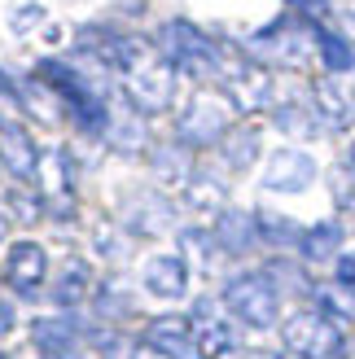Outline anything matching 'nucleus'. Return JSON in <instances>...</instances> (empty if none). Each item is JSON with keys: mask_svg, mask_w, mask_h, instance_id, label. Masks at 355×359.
Returning <instances> with one entry per match:
<instances>
[{"mask_svg": "<svg viewBox=\"0 0 355 359\" xmlns=\"http://www.w3.org/2000/svg\"><path fill=\"white\" fill-rule=\"evenodd\" d=\"M158 53L175 75H189V79H220L228 66L220 44L185 18H171V22L158 27Z\"/></svg>", "mask_w": 355, "mask_h": 359, "instance_id": "1", "label": "nucleus"}, {"mask_svg": "<svg viewBox=\"0 0 355 359\" xmlns=\"http://www.w3.org/2000/svg\"><path fill=\"white\" fill-rule=\"evenodd\" d=\"M224 307L237 325L268 333L272 325H281V290L268 280V272H237L224 280Z\"/></svg>", "mask_w": 355, "mask_h": 359, "instance_id": "2", "label": "nucleus"}, {"mask_svg": "<svg viewBox=\"0 0 355 359\" xmlns=\"http://www.w3.org/2000/svg\"><path fill=\"white\" fill-rule=\"evenodd\" d=\"M281 351L290 359H342L347 337H342V325H333L316 307H303L281 320Z\"/></svg>", "mask_w": 355, "mask_h": 359, "instance_id": "3", "label": "nucleus"}, {"mask_svg": "<svg viewBox=\"0 0 355 359\" xmlns=\"http://www.w3.org/2000/svg\"><path fill=\"white\" fill-rule=\"evenodd\" d=\"M312 44H316L312 22H303L298 13L272 18L263 31H255L250 40H246V48H250L255 62H281V66H303Z\"/></svg>", "mask_w": 355, "mask_h": 359, "instance_id": "4", "label": "nucleus"}, {"mask_svg": "<svg viewBox=\"0 0 355 359\" xmlns=\"http://www.w3.org/2000/svg\"><path fill=\"white\" fill-rule=\"evenodd\" d=\"M233 114L237 110L228 105V97L198 93L185 105L180 123H175V140H180L185 149H210V145H220V140L233 132Z\"/></svg>", "mask_w": 355, "mask_h": 359, "instance_id": "5", "label": "nucleus"}, {"mask_svg": "<svg viewBox=\"0 0 355 359\" xmlns=\"http://www.w3.org/2000/svg\"><path fill=\"white\" fill-rule=\"evenodd\" d=\"M123 93L140 114H163L175 97V70L163 62V53L149 48L145 57H136L123 70Z\"/></svg>", "mask_w": 355, "mask_h": 359, "instance_id": "6", "label": "nucleus"}, {"mask_svg": "<svg viewBox=\"0 0 355 359\" xmlns=\"http://www.w3.org/2000/svg\"><path fill=\"white\" fill-rule=\"evenodd\" d=\"M189 325H193V342H198V359H228L241 351V333L237 320L228 316L220 298H198L189 307Z\"/></svg>", "mask_w": 355, "mask_h": 359, "instance_id": "7", "label": "nucleus"}, {"mask_svg": "<svg viewBox=\"0 0 355 359\" xmlns=\"http://www.w3.org/2000/svg\"><path fill=\"white\" fill-rule=\"evenodd\" d=\"M220 79H224V97L237 114H259L272 105V75L259 62H228Z\"/></svg>", "mask_w": 355, "mask_h": 359, "instance_id": "8", "label": "nucleus"}, {"mask_svg": "<svg viewBox=\"0 0 355 359\" xmlns=\"http://www.w3.org/2000/svg\"><path fill=\"white\" fill-rule=\"evenodd\" d=\"M5 280L18 298H40L48 280V255L40 241H13L5 255Z\"/></svg>", "mask_w": 355, "mask_h": 359, "instance_id": "9", "label": "nucleus"}, {"mask_svg": "<svg viewBox=\"0 0 355 359\" xmlns=\"http://www.w3.org/2000/svg\"><path fill=\"white\" fill-rule=\"evenodd\" d=\"M31 342L35 351H40L44 359H79L83 351V329H79V320L62 311V316H40L31 325Z\"/></svg>", "mask_w": 355, "mask_h": 359, "instance_id": "10", "label": "nucleus"}, {"mask_svg": "<svg viewBox=\"0 0 355 359\" xmlns=\"http://www.w3.org/2000/svg\"><path fill=\"white\" fill-rule=\"evenodd\" d=\"M140 346L163 355V359H198L189 316H154L145 325V333H140Z\"/></svg>", "mask_w": 355, "mask_h": 359, "instance_id": "11", "label": "nucleus"}, {"mask_svg": "<svg viewBox=\"0 0 355 359\" xmlns=\"http://www.w3.org/2000/svg\"><path fill=\"white\" fill-rule=\"evenodd\" d=\"M316 180V158L307 149H276L263 167V189L268 193H303Z\"/></svg>", "mask_w": 355, "mask_h": 359, "instance_id": "12", "label": "nucleus"}, {"mask_svg": "<svg viewBox=\"0 0 355 359\" xmlns=\"http://www.w3.org/2000/svg\"><path fill=\"white\" fill-rule=\"evenodd\" d=\"M119 219L128 232H136V237H158V232H167L175 224V210H171L167 197H158V193H132L128 202H123Z\"/></svg>", "mask_w": 355, "mask_h": 359, "instance_id": "13", "label": "nucleus"}, {"mask_svg": "<svg viewBox=\"0 0 355 359\" xmlns=\"http://www.w3.org/2000/svg\"><path fill=\"white\" fill-rule=\"evenodd\" d=\"M140 280H145V290L154 298L175 302V298L189 294V263L180 255H154V259H145V267H140Z\"/></svg>", "mask_w": 355, "mask_h": 359, "instance_id": "14", "label": "nucleus"}, {"mask_svg": "<svg viewBox=\"0 0 355 359\" xmlns=\"http://www.w3.org/2000/svg\"><path fill=\"white\" fill-rule=\"evenodd\" d=\"M215 241L224 255H250L259 245V224L250 210H220V224H215Z\"/></svg>", "mask_w": 355, "mask_h": 359, "instance_id": "15", "label": "nucleus"}, {"mask_svg": "<svg viewBox=\"0 0 355 359\" xmlns=\"http://www.w3.org/2000/svg\"><path fill=\"white\" fill-rule=\"evenodd\" d=\"M342 237H347V228L338 219L312 224V228H303V237H298V259H303V263H329V259H338L342 255Z\"/></svg>", "mask_w": 355, "mask_h": 359, "instance_id": "16", "label": "nucleus"}, {"mask_svg": "<svg viewBox=\"0 0 355 359\" xmlns=\"http://www.w3.org/2000/svg\"><path fill=\"white\" fill-rule=\"evenodd\" d=\"M316 118H325L329 132H342V128L355 123V97L347 93L338 79L316 83Z\"/></svg>", "mask_w": 355, "mask_h": 359, "instance_id": "17", "label": "nucleus"}, {"mask_svg": "<svg viewBox=\"0 0 355 359\" xmlns=\"http://www.w3.org/2000/svg\"><path fill=\"white\" fill-rule=\"evenodd\" d=\"M88 290H93V267L88 263H79V259H70L58 276H53V285H48V298L58 302L62 311H70V307H79V302L88 298Z\"/></svg>", "mask_w": 355, "mask_h": 359, "instance_id": "18", "label": "nucleus"}, {"mask_svg": "<svg viewBox=\"0 0 355 359\" xmlns=\"http://www.w3.org/2000/svg\"><path fill=\"white\" fill-rule=\"evenodd\" d=\"M0 163H5L18 180H31L35 171H40V154H35L31 136L22 132V123H18V128H5V132H0Z\"/></svg>", "mask_w": 355, "mask_h": 359, "instance_id": "19", "label": "nucleus"}, {"mask_svg": "<svg viewBox=\"0 0 355 359\" xmlns=\"http://www.w3.org/2000/svg\"><path fill=\"white\" fill-rule=\"evenodd\" d=\"M312 35H316V53H321L329 75H351L355 70V44L347 35L333 31V27H312Z\"/></svg>", "mask_w": 355, "mask_h": 359, "instance_id": "20", "label": "nucleus"}, {"mask_svg": "<svg viewBox=\"0 0 355 359\" xmlns=\"http://www.w3.org/2000/svg\"><path fill=\"white\" fill-rule=\"evenodd\" d=\"M105 136H110V145H114L119 154L145 149V114H140L132 101H128V110H123V114L110 105V128H105Z\"/></svg>", "mask_w": 355, "mask_h": 359, "instance_id": "21", "label": "nucleus"}, {"mask_svg": "<svg viewBox=\"0 0 355 359\" xmlns=\"http://www.w3.org/2000/svg\"><path fill=\"white\" fill-rule=\"evenodd\" d=\"M312 302H316V311L329 316L333 325H355V290H347V285H312Z\"/></svg>", "mask_w": 355, "mask_h": 359, "instance_id": "22", "label": "nucleus"}, {"mask_svg": "<svg viewBox=\"0 0 355 359\" xmlns=\"http://www.w3.org/2000/svg\"><path fill=\"white\" fill-rule=\"evenodd\" d=\"M154 175L163 180V184H189V180H193V163H189V154H185L180 140L154 149Z\"/></svg>", "mask_w": 355, "mask_h": 359, "instance_id": "23", "label": "nucleus"}, {"mask_svg": "<svg viewBox=\"0 0 355 359\" xmlns=\"http://www.w3.org/2000/svg\"><path fill=\"white\" fill-rule=\"evenodd\" d=\"M185 197H189V206H193V210L210 215V210H224V197H228V189H224V180H220V175L202 171V175H193L189 184H185Z\"/></svg>", "mask_w": 355, "mask_h": 359, "instance_id": "24", "label": "nucleus"}, {"mask_svg": "<svg viewBox=\"0 0 355 359\" xmlns=\"http://www.w3.org/2000/svg\"><path fill=\"white\" fill-rule=\"evenodd\" d=\"M255 224H259V241H268V245H276V250H286V245L298 250L303 228H298L294 219H286V215H276V210H255Z\"/></svg>", "mask_w": 355, "mask_h": 359, "instance_id": "25", "label": "nucleus"}, {"mask_svg": "<svg viewBox=\"0 0 355 359\" xmlns=\"http://www.w3.org/2000/svg\"><path fill=\"white\" fill-rule=\"evenodd\" d=\"M220 145H224V163L233 171H246L255 163V154H259V132L255 128H233Z\"/></svg>", "mask_w": 355, "mask_h": 359, "instance_id": "26", "label": "nucleus"}, {"mask_svg": "<svg viewBox=\"0 0 355 359\" xmlns=\"http://www.w3.org/2000/svg\"><path fill=\"white\" fill-rule=\"evenodd\" d=\"M180 245H185V255L193 259L189 267H202V272H210V267H215V259L224 255L220 241H215V232H202V228H185V232H180Z\"/></svg>", "mask_w": 355, "mask_h": 359, "instance_id": "27", "label": "nucleus"}, {"mask_svg": "<svg viewBox=\"0 0 355 359\" xmlns=\"http://www.w3.org/2000/svg\"><path fill=\"white\" fill-rule=\"evenodd\" d=\"M263 272H268V280L276 285L281 294H303V298H312V280L298 272V263H286V259H272L268 267H263Z\"/></svg>", "mask_w": 355, "mask_h": 359, "instance_id": "28", "label": "nucleus"}, {"mask_svg": "<svg viewBox=\"0 0 355 359\" xmlns=\"http://www.w3.org/2000/svg\"><path fill=\"white\" fill-rule=\"evenodd\" d=\"M132 311V294L123 290L119 280H105L101 290H97V316H105V320H123Z\"/></svg>", "mask_w": 355, "mask_h": 359, "instance_id": "29", "label": "nucleus"}, {"mask_svg": "<svg viewBox=\"0 0 355 359\" xmlns=\"http://www.w3.org/2000/svg\"><path fill=\"white\" fill-rule=\"evenodd\" d=\"M272 123H276L281 132H290V136H312L316 132V123H312V114L303 110V105H276Z\"/></svg>", "mask_w": 355, "mask_h": 359, "instance_id": "30", "label": "nucleus"}, {"mask_svg": "<svg viewBox=\"0 0 355 359\" xmlns=\"http://www.w3.org/2000/svg\"><path fill=\"white\" fill-rule=\"evenodd\" d=\"M290 5H294V13L303 18V22H312V27H321V18L333 9L329 0H290Z\"/></svg>", "mask_w": 355, "mask_h": 359, "instance_id": "31", "label": "nucleus"}, {"mask_svg": "<svg viewBox=\"0 0 355 359\" xmlns=\"http://www.w3.org/2000/svg\"><path fill=\"white\" fill-rule=\"evenodd\" d=\"M333 193H338V206H355V167H342L333 175Z\"/></svg>", "mask_w": 355, "mask_h": 359, "instance_id": "32", "label": "nucleus"}, {"mask_svg": "<svg viewBox=\"0 0 355 359\" xmlns=\"http://www.w3.org/2000/svg\"><path fill=\"white\" fill-rule=\"evenodd\" d=\"M333 280L347 285V290H355V250H347V255L333 259Z\"/></svg>", "mask_w": 355, "mask_h": 359, "instance_id": "33", "label": "nucleus"}, {"mask_svg": "<svg viewBox=\"0 0 355 359\" xmlns=\"http://www.w3.org/2000/svg\"><path fill=\"white\" fill-rule=\"evenodd\" d=\"M13 325H18V311H13V302H5V298H0V337H5V333H13Z\"/></svg>", "mask_w": 355, "mask_h": 359, "instance_id": "34", "label": "nucleus"}, {"mask_svg": "<svg viewBox=\"0 0 355 359\" xmlns=\"http://www.w3.org/2000/svg\"><path fill=\"white\" fill-rule=\"evenodd\" d=\"M250 359H286V355H276V351H250Z\"/></svg>", "mask_w": 355, "mask_h": 359, "instance_id": "35", "label": "nucleus"}, {"mask_svg": "<svg viewBox=\"0 0 355 359\" xmlns=\"http://www.w3.org/2000/svg\"><path fill=\"white\" fill-rule=\"evenodd\" d=\"M342 359H355V342H347V351H342Z\"/></svg>", "mask_w": 355, "mask_h": 359, "instance_id": "36", "label": "nucleus"}, {"mask_svg": "<svg viewBox=\"0 0 355 359\" xmlns=\"http://www.w3.org/2000/svg\"><path fill=\"white\" fill-rule=\"evenodd\" d=\"M347 167H355V145H351V154H347Z\"/></svg>", "mask_w": 355, "mask_h": 359, "instance_id": "37", "label": "nucleus"}, {"mask_svg": "<svg viewBox=\"0 0 355 359\" xmlns=\"http://www.w3.org/2000/svg\"><path fill=\"white\" fill-rule=\"evenodd\" d=\"M0 237H5V219H0Z\"/></svg>", "mask_w": 355, "mask_h": 359, "instance_id": "38", "label": "nucleus"}, {"mask_svg": "<svg viewBox=\"0 0 355 359\" xmlns=\"http://www.w3.org/2000/svg\"><path fill=\"white\" fill-rule=\"evenodd\" d=\"M0 359H9V355H5V351H0Z\"/></svg>", "mask_w": 355, "mask_h": 359, "instance_id": "39", "label": "nucleus"}]
</instances>
